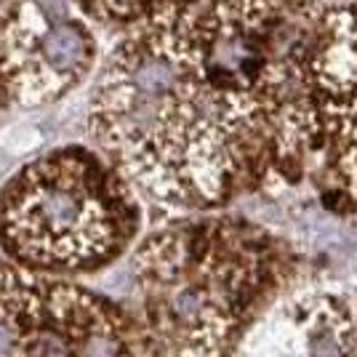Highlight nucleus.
I'll return each mask as SVG.
<instances>
[{
    "label": "nucleus",
    "instance_id": "obj_5",
    "mask_svg": "<svg viewBox=\"0 0 357 357\" xmlns=\"http://www.w3.org/2000/svg\"><path fill=\"white\" fill-rule=\"evenodd\" d=\"M96 38L75 0H0V102L43 107L91 75Z\"/></svg>",
    "mask_w": 357,
    "mask_h": 357
},
{
    "label": "nucleus",
    "instance_id": "obj_6",
    "mask_svg": "<svg viewBox=\"0 0 357 357\" xmlns=\"http://www.w3.org/2000/svg\"><path fill=\"white\" fill-rule=\"evenodd\" d=\"M310 91L320 123L323 165L349 206H357V0L323 11L310 67Z\"/></svg>",
    "mask_w": 357,
    "mask_h": 357
},
{
    "label": "nucleus",
    "instance_id": "obj_3",
    "mask_svg": "<svg viewBox=\"0 0 357 357\" xmlns=\"http://www.w3.org/2000/svg\"><path fill=\"white\" fill-rule=\"evenodd\" d=\"M139 195L102 152L59 147L22 165L0 192V248L45 278L107 267L134 243Z\"/></svg>",
    "mask_w": 357,
    "mask_h": 357
},
{
    "label": "nucleus",
    "instance_id": "obj_4",
    "mask_svg": "<svg viewBox=\"0 0 357 357\" xmlns=\"http://www.w3.org/2000/svg\"><path fill=\"white\" fill-rule=\"evenodd\" d=\"M0 357H158L128 310L0 259Z\"/></svg>",
    "mask_w": 357,
    "mask_h": 357
},
{
    "label": "nucleus",
    "instance_id": "obj_7",
    "mask_svg": "<svg viewBox=\"0 0 357 357\" xmlns=\"http://www.w3.org/2000/svg\"><path fill=\"white\" fill-rule=\"evenodd\" d=\"M229 357H357V310L331 288L285 294Z\"/></svg>",
    "mask_w": 357,
    "mask_h": 357
},
{
    "label": "nucleus",
    "instance_id": "obj_1",
    "mask_svg": "<svg viewBox=\"0 0 357 357\" xmlns=\"http://www.w3.org/2000/svg\"><path fill=\"white\" fill-rule=\"evenodd\" d=\"M89 131L139 200L184 219L323 165L312 99L288 102L206 59L187 3L126 27L96 80Z\"/></svg>",
    "mask_w": 357,
    "mask_h": 357
},
{
    "label": "nucleus",
    "instance_id": "obj_2",
    "mask_svg": "<svg viewBox=\"0 0 357 357\" xmlns=\"http://www.w3.org/2000/svg\"><path fill=\"white\" fill-rule=\"evenodd\" d=\"M139 328L158 357H229L280 298L291 253L240 216H187L131 253Z\"/></svg>",
    "mask_w": 357,
    "mask_h": 357
}]
</instances>
